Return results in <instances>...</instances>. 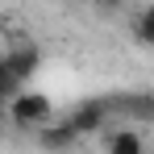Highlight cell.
<instances>
[{
    "label": "cell",
    "mask_w": 154,
    "mask_h": 154,
    "mask_svg": "<svg viewBox=\"0 0 154 154\" xmlns=\"http://www.w3.org/2000/svg\"><path fill=\"white\" fill-rule=\"evenodd\" d=\"M50 117H54V104H50V96H42V92L17 88V92L8 96V121H17L21 129H38L42 121H50Z\"/></svg>",
    "instance_id": "cell-1"
},
{
    "label": "cell",
    "mask_w": 154,
    "mask_h": 154,
    "mask_svg": "<svg viewBox=\"0 0 154 154\" xmlns=\"http://www.w3.org/2000/svg\"><path fill=\"white\" fill-rule=\"evenodd\" d=\"M0 63H4V71L13 75V83L21 88V83H29V79H33L38 63H42V50H38L29 38H21V42H13L8 50L0 54Z\"/></svg>",
    "instance_id": "cell-2"
},
{
    "label": "cell",
    "mask_w": 154,
    "mask_h": 154,
    "mask_svg": "<svg viewBox=\"0 0 154 154\" xmlns=\"http://www.w3.org/2000/svg\"><path fill=\"white\" fill-rule=\"evenodd\" d=\"M63 121L75 129L79 137H83V133H100V129L112 121V100H83V104H75Z\"/></svg>",
    "instance_id": "cell-3"
},
{
    "label": "cell",
    "mask_w": 154,
    "mask_h": 154,
    "mask_svg": "<svg viewBox=\"0 0 154 154\" xmlns=\"http://www.w3.org/2000/svg\"><path fill=\"white\" fill-rule=\"evenodd\" d=\"M79 142V133L71 125H67V121H42V125H38V146H42V150H71V146H75Z\"/></svg>",
    "instance_id": "cell-4"
},
{
    "label": "cell",
    "mask_w": 154,
    "mask_h": 154,
    "mask_svg": "<svg viewBox=\"0 0 154 154\" xmlns=\"http://www.w3.org/2000/svg\"><path fill=\"white\" fill-rule=\"evenodd\" d=\"M142 146H146V137L137 129H108L104 133V150L108 154H142Z\"/></svg>",
    "instance_id": "cell-5"
},
{
    "label": "cell",
    "mask_w": 154,
    "mask_h": 154,
    "mask_svg": "<svg viewBox=\"0 0 154 154\" xmlns=\"http://www.w3.org/2000/svg\"><path fill=\"white\" fill-rule=\"evenodd\" d=\"M112 112H125L133 121H150L154 117V96L150 92H137V96H125V100H112Z\"/></svg>",
    "instance_id": "cell-6"
},
{
    "label": "cell",
    "mask_w": 154,
    "mask_h": 154,
    "mask_svg": "<svg viewBox=\"0 0 154 154\" xmlns=\"http://www.w3.org/2000/svg\"><path fill=\"white\" fill-rule=\"evenodd\" d=\"M129 25H133L137 46H154V8H137V13L129 17Z\"/></svg>",
    "instance_id": "cell-7"
},
{
    "label": "cell",
    "mask_w": 154,
    "mask_h": 154,
    "mask_svg": "<svg viewBox=\"0 0 154 154\" xmlns=\"http://www.w3.org/2000/svg\"><path fill=\"white\" fill-rule=\"evenodd\" d=\"M13 92H17V83H13V75H8V71H4V63H0V104L8 100Z\"/></svg>",
    "instance_id": "cell-8"
},
{
    "label": "cell",
    "mask_w": 154,
    "mask_h": 154,
    "mask_svg": "<svg viewBox=\"0 0 154 154\" xmlns=\"http://www.w3.org/2000/svg\"><path fill=\"white\" fill-rule=\"evenodd\" d=\"M96 4H100V13H121L125 8V0H96Z\"/></svg>",
    "instance_id": "cell-9"
},
{
    "label": "cell",
    "mask_w": 154,
    "mask_h": 154,
    "mask_svg": "<svg viewBox=\"0 0 154 154\" xmlns=\"http://www.w3.org/2000/svg\"><path fill=\"white\" fill-rule=\"evenodd\" d=\"M0 54H4V46H0Z\"/></svg>",
    "instance_id": "cell-10"
}]
</instances>
